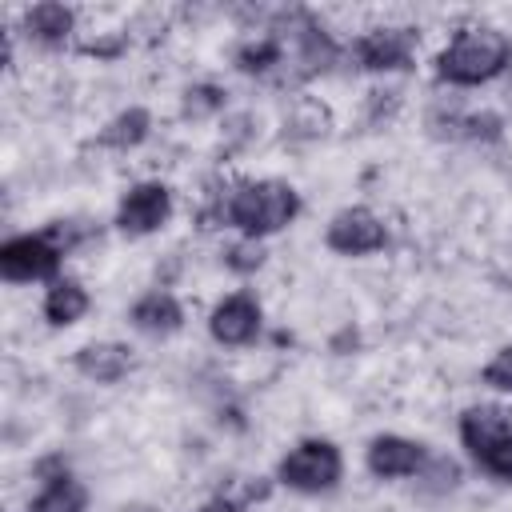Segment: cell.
Here are the masks:
<instances>
[{"label":"cell","mask_w":512,"mask_h":512,"mask_svg":"<svg viewBox=\"0 0 512 512\" xmlns=\"http://www.w3.org/2000/svg\"><path fill=\"white\" fill-rule=\"evenodd\" d=\"M264 256H260V244L256 240H248V244H240V248H232L228 252V264L232 268H240V272H248V268H256Z\"/></svg>","instance_id":"obj_20"},{"label":"cell","mask_w":512,"mask_h":512,"mask_svg":"<svg viewBox=\"0 0 512 512\" xmlns=\"http://www.w3.org/2000/svg\"><path fill=\"white\" fill-rule=\"evenodd\" d=\"M180 320H184V312H180V304H176L168 292H148V296H140V300L132 304V324H136L140 332L168 336V332L180 328Z\"/></svg>","instance_id":"obj_12"},{"label":"cell","mask_w":512,"mask_h":512,"mask_svg":"<svg viewBox=\"0 0 512 512\" xmlns=\"http://www.w3.org/2000/svg\"><path fill=\"white\" fill-rule=\"evenodd\" d=\"M476 464H480L484 472L500 476V480H512V436H508V440H500L492 452H484Z\"/></svg>","instance_id":"obj_19"},{"label":"cell","mask_w":512,"mask_h":512,"mask_svg":"<svg viewBox=\"0 0 512 512\" xmlns=\"http://www.w3.org/2000/svg\"><path fill=\"white\" fill-rule=\"evenodd\" d=\"M416 48V32L412 28H372L356 40V56L360 68L368 72H388V68H408Z\"/></svg>","instance_id":"obj_7"},{"label":"cell","mask_w":512,"mask_h":512,"mask_svg":"<svg viewBox=\"0 0 512 512\" xmlns=\"http://www.w3.org/2000/svg\"><path fill=\"white\" fill-rule=\"evenodd\" d=\"M424 464V448L416 440H404V436H376L368 444V468L384 480H396V476H412L416 468Z\"/></svg>","instance_id":"obj_10"},{"label":"cell","mask_w":512,"mask_h":512,"mask_svg":"<svg viewBox=\"0 0 512 512\" xmlns=\"http://www.w3.org/2000/svg\"><path fill=\"white\" fill-rule=\"evenodd\" d=\"M484 384H492V388H500V392H512V348H500V352L488 360Z\"/></svg>","instance_id":"obj_18"},{"label":"cell","mask_w":512,"mask_h":512,"mask_svg":"<svg viewBox=\"0 0 512 512\" xmlns=\"http://www.w3.org/2000/svg\"><path fill=\"white\" fill-rule=\"evenodd\" d=\"M280 480L296 492H328L340 480V452L328 440H304L280 460Z\"/></svg>","instance_id":"obj_3"},{"label":"cell","mask_w":512,"mask_h":512,"mask_svg":"<svg viewBox=\"0 0 512 512\" xmlns=\"http://www.w3.org/2000/svg\"><path fill=\"white\" fill-rule=\"evenodd\" d=\"M236 60H240L244 72H264V68H272L280 60V44L276 40H252V44L240 48Z\"/></svg>","instance_id":"obj_17"},{"label":"cell","mask_w":512,"mask_h":512,"mask_svg":"<svg viewBox=\"0 0 512 512\" xmlns=\"http://www.w3.org/2000/svg\"><path fill=\"white\" fill-rule=\"evenodd\" d=\"M512 56V44L500 32L476 28V32H460L440 56H436V72L448 84H484L492 76L504 72Z\"/></svg>","instance_id":"obj_2"},{"label":"cell","mask_w":512,"mask_h":512,"mask_svg":"<svg viewBox=\"0 0 512 512\" xmlns=\"http://www.w3.org/2000/svg\"><path fill=\"white\" fill-rule=\"evenodd\" d=\"M512 436V408H496V404H480V408H468L460 416V440L464 448L480 460L484 452H492L500 440Z\"/></svg>","instance_id":"obj_9"},{"label":"cell","mask_w":512,"mask_h":512,"mask_svg":"<svg viewBox=\"0 0 512 512\" xmlns=\"http://www.w3.org/2000/svg\"><path fill=\"white\" fill-rule=\"evenodd\" d=\"M84 504H88L84 484L72 480V476H56V480L44 484V492L32 500L28 512H84Z\"/></svg>","instance_id":"obj_15"},{"label":"cell","mask_w":512,"mask_h":512,"mask_svg":"<svg viewBox=\"0 0 512 512\" xmlns=\"http://www.w3.org/2000/svg\"><path fill=\"white\" fill-rule=\"evenodd\" d=\"M76 368H80L88 380H96V384H112V380L128 376L132 356H128L124 344H88V348L76 352Z\"/></svg>","instance_id":"obj_11"},{"label":"cell","mask_w":512,"mask_h":512,"mask_svg":"<svg viewBox=\"0 0 512 512\" xmlns=\"http://www.w3.org/2000/svg\"><path fill=\"white\" fill-rule=\"evenodd\" d=\"M196 512H240L232 500H208L204 508H196Z\"/></svg>","instance_id":"obj_21"},{"label":"cell","mask_w":512,"mask_h":512,"mask_svg":"<svg viewBox=\"0 0 512 512\" xmlns=\"http://www.w3.org/2000/svg\"><path fill=\"white\" fill-rule=\"evenodd\" d=\"M324 240H328V248L340 252V256H368V252L384 248L388 232H384L380 216H372L368 208H344V212L332 216Z\"/></svg>","instance_id":"obj_6"},{"label":"cell","mask_w":512,"mask_h":512,"mask_svg":"<svg viewBox=\"0 0 512 512\" xmlns=\"http://www.w3.org/2000/svg\"><path fill=\"white\" fill-rule=\"evenodd\" d=\"M88 312V292L76 284V280H56L44 296V316L48 324L64 328V324H76L80 316Z\"/></svg>","instance_id":"obj_14"},{"label":"cell","mask_w":512,"mask_h":512,"mask_svg":"<svg viewBox=\"0 0 512 512\" xmlns=\"http://www.w3.org/2000/svg\"><path fill=\"white\" fill-rule=\"evenodd\" d=\"M148 136V112L132 108L124 116H116L104 132H100V144H112V148H128V144H140Z\"/></svg>","instance_id":"obj_16"},{"label":"cell","mask_w":512,"mask_h":512,"mask_svg":"<svg viewBox=\"0 0 512 512\" xmlns=\"http://www.w3.org/2000/svg\"><path fill=\"white\" fill-rule=\"evenodd\" d=\"M168 212H172V192L156 180H144L124 192V200L116 208V224L128 236H144V232H156L168 220Z\"/></svg>","instance_id":"obj_5"},{"label":"cell","mask_w":512,"mask_h":512,"mask_svg":"<svg viewBox=\"0 0 512 512\" xmlns=\"http://www.w3.org/2000/svg\"><path fill=\"white\" fill-rule=\"evenodd\" d=\"M72 24H76V20H72V12H68L64 4H36V8L24 12L28 36L40 40V44H64L68 32H72Z\"/></svg>","instance_id":"obj_13"},{"label":"cell","mask_w":512,"mask_h":512,"mask_svg":"<svg viewBox=\"0 0 512 512\" xmlns=\"http://www.w3.org/2000/svg\"><path fill=\"white\" fill-rule=\"evenodd\" d=\"M60 268V248L48 236H12L0 248V272L4 280H48Z\"/></svg>","instance_id":"obj_4"},{"label":"cell","mask_w":512,"mask_h":512,"mask_svg":"<svg viewBox=\"0 0 512 512\" xmlns=\"http://www.w3.org/2000/svg\"><path fill=\"white\" fill-rule=\"evenodd\" d=\"M208 332L220 344H248V340H256V332H260V304L252 296H244V292L220 300L212 308V316H208Z\"/></svg>","instance_id":"obj_8"},{"label":"cell","mask_w":512,"mask_h":512,"mask_svg":"<svg viewBox=\"0 0 512 512\" xmlns=\"http://www.w3.org/2000/svg\"><path fill=\"white\" fill-rule=\"evenodd\" d=\"M296 212H300V196H296L292 184H280V180L244 184V188H236V192L228 196V204H224L228 224H236L248 240L268 236V232H280Z\"/></svg>","instance_id":"obj_1"}]
</instances>
